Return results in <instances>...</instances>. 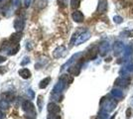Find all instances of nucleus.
<instances>
[{
	"label": "nucleus",
	"mask_w": 133,
	"mask_h": 119,
	"mask_svg": "<svg viewBox=\"0 0 133 119\" xmlns=\"http://www.w3.org/2000/svg\"><path fill=\"white\" fill-rule=\"evenodd\" d=\"M81 71V65H76V66H72L69 68V73L72 74V75H78Z\"/></svg>",
	"instance_id": "nucleus-16"
},
{
	"label": "nucleus",
	"mask_w": 133,
	"mask_h": 119,
	"mask_svg": "<svg viewBox=\"0 0 133 119\" xmlns=\"http://www.w3.org/2000/svg\"><path fill=\"white\" fill-rule=\"evenodd\" d=\"M109 51V43L108 42H102L99 44L98 47V53H99L100 56H105L107 54V52Z\"/></svg>",
	"instance_id": "nucleus-6"
},
{
	"label": "nucleus",
	"mask_w": 133,
	"mask_h": 119,
	"mask_svg": "<svg viewBox=\"0 0 133 119\" xmlns=\"http://www.w3.org/2000/svg\"><path fill=\"white\" fill-rule=\"evenodd\" d=\"M6 61V58L3 56H0V62H4Z\"/></svg>",
	"instance_id": "nucleus-34"
},
{
	"label": "nucleus",
	"mask_w": 133,
	"mask_h": 119,
	"mask_svg": "<svg viewBox=\"0 0 133 119\" xmlns=\"http://www.w3.org/2000/svg\"><path fill=\"white\" fill-rule=\"evenodd\" d=\"M90 32L89 31H85V32H83L82 34H79V36L78 37V39L76 41V45H81V44H83V42H85V41H88V40L90 38Z\"/></svg>",
	"instance_id": "nucleus-5"
},
{
	"label": "nucleus",
	"mask_w": 133,
	"mask_h": 119,
	"mask_svg": "<svg viewBox=\"0 0 133 119\" xmlns=\"http://www.w3.org/2000/svg\"><path fill=\"white\" fill-rule=\"evenodd\" d=\"M133 73V64H130V65H127L124 68H122L120 71V74L121 75H126L127 74H131Z\"/></svg>",
	"instance_id": "nucleus-15"
},
{
	"label": "nucleus",
	"mask_w": 133,
	"mask_h": 119,
	"mask_svg": "<svg viewBox=\"0 0 133 119\" xmlns=\"http://www.w3.org/2000/svg\"><path fill=\"white\" fill-rule=\"evenodd\" d=\"M132 12H133V9H132Z\"/></svg>",
	"instance_id": "nucleus-38"
},
{
	"label": "nucleus",
	"mask_w": 133,
	"mask_h": 119,
	"mask_svg": "<svg viewBox=\"0 0 133 119\" xmlns=\"http://www.w3.org/2000/svg\"><path fill=\"white\" fill-rule=\"evenodd\" d=\"M19 49H20V47H19V46H16L13 50H11V51L9 52V55H12V56H13V55H15L17 52L19 51Z\"/></svg>",
	"instance_id": "nucleus-28"
},
{
	"label": "nucleus",
	"mask_w": 133,
	"mask_h": 119,
	"mask_svg": "<svg viewBox=\"0 0 133 119\" xmlns=\"http://www.w3.org/2000/svg\"><path fill=\"white\" fill-rule=\"evenodd\" d=\"M111 95L115 99H122L123 98V92L119 88H113L111 90Z\"/></svg>",
	"instance_id": "nucleus-14"
},
{
	"label": "nucleus",
	"mask_w": 133,
	"mask_h": 119,
	"mask_svg": "<svg viewBox=\"0 0 133 119\" xmlns=\"http://www.w3.org/2000/svg\"><path fill=\"white\" fill-rule=\"evenodd\" d=\"M65 51H66V48H65L64 46H61V47L57 48L55 51L53 52V57L56 58V59H58V58H61L62 56L64 55Z\"/></svg>",
	"instance_id": "nucleus-12"
},
{
	"label": "nucleus",
	"mask_w": 133,
	"mask_h": 119,
	"mask_svg": "<svg viewBox=\"0 0 133 119\" xmlns=\"http://www.w3.org/2000/svg\"><path fill=\"white\" fill-rule=\"evenodd\" d=\"M9 108V102L5 100V99H1L0 100V109H3V110H6Z\"/></svg>",
	"instance_id": "nucleus-21"
},
{
	"label": "nucleus",
	"mask_w": 133,
	"mask_h": 119,
	"mask_svg": "<svg viewBox=\"0 0 133 119\" xmlns=\"http://www.w3.org/2000/svg\"><path fill=\"white\" fill-rule=\"evenodd\" d=\"M107 10V1L106 0H99L98 6H97V12L98 13H104Z\"/></svg>",
	"instance_id": "nucleus-11"
},
{
	"label": "nucleus",
	"mask_w": 133,
	"mask_h": 119,
	"mask_svg": "<svg viewBox=\"0 0 133 119\" xmlns=\"http://www.w3.org/2000/svg\"><path fill=\"white\" fill-rule=\"evenodd\" d=\"M48 111L49 113H53V114H59L61 109L59 107V105H57L54 102H50L48 104Z\"/></svg>",
	"instance_id": "nucleus-8"
},
{
	"label": "nucleus",
	"mask_w": 133,
	"mask_h": 119,
	"mask_svg": "<svg viewBox=\"0 0 133 119\" xmlns=\"http://www.w3.org/2000/svg\"><path fill=\"white\" fill-rule=\"evenodd\" d=\"M131 103H132V105H133V100H132V101H131Z\"/></svg>",
	"instance_id": "nucleus-36"
},
{
	"label": "nucleus",
	"mask_w": 133,
	"mask_h": 119,
	"mask_svg": "<svg viewBox=\"0 0 133 119\" xmlns=\"http://www.w3.org/2000/svg\"><path fill=\"white\" fill-rule=\"evenodd\" d=\"M125 49V46L122 43L121 41H116L113 45V53H114V56H119L122 52L124 51Z\"/></svg>",
	"instance_id": "nucleus-4"
},
{
	"label": "nucleus",
	"mask_w": 133,
	"mask_h": 119,
	"mask_svg": "<svg viewBox=\"0 0 133 119\" xmlns=\"http://www.w3.org/2000/svg\"><path fill=\"white\" fill-rule=\"evenodd\" d=\"M0 119H3V113L1 110H0Z\"/></svg>",
	"instance_id": "nucleus-35"
},
{
	"label": "nucleus",
	"mask_w": 133,
	"mask_h": 119,
	"mask_svg": "<svg viewBox=\"0 0 133 119\" xmlns=\"http://www.w3.org/2000/svg\"><path fill=\"white\" fill-rule=\"evenodd\" d=\"M117 101L115 99H111V98H105L103 97L100 101V107L102 111H105L107 113L111 112L114 108L116 107Z\"/></svg>",
	"instance_id": "nucleus-1"
},
{
	"label": "nucleus",
	"mask_w": 133,
	"mask_h": 119,
	"mask_svg": "<svg viewBox=\"0 0 133 119\" xmlns=\"http://www.w3.org/2000/svg\"><path fill=\"white\" fill-rule=\"evenodd\" d=\"M113 21L116 23V24H121V23L123 22V19H122V17H120V16H114V17H113Z\"/></svg>",
	"instance_id": "nucleus-24"
},
{
	"label": "nucleus",
	"mask_w": 133,
	"mask_h": 119,
	"mask_svg": "<svg viewBox=\"0 0 133 119\" xmlns=\"http://www.w3.org/2000/svg\"><path fill=\"white\" fill-rule=\"evenodd\" d=\"M20 4V0H12V6L14 8H17Z\"/></svg>",
	"instance_id": "nucleus-30"
},
{
	"label": "nucleus",
	"mask_w": 133,
	"mask_h": 119,
	"mask_svg": "<svg viewBox=\"0 0 133 119\" xmlns=\"http://www.w3.org/2000/svg\"><path fill=\"white\" fill-rule=\"evenodd\" d=\"M130 81H131L130 78H127L126 75H122V76H119L118 79H116L115 85L120 87H127L128 85H130Z\"/></svg>",
	"instance_id": "nucleus-3"
},
{
	"label": "nucleus",
	"mask_w": 133,
	"mask_h": 119,
	"mask_svg": "<svg viewBox=\"0 0 133 119\" xmlns=\"http://www.w3.org/2000/svg\"><path fill=\"white\" fill-rule=\"evenodd\" d=\"M2 1H3V0H0V2H2Z\"/></svg>",
	"instance_id": "nucleus-37"
},
{
	"label": "nucleus",
	"mask_w": 133,
	"mask_h": 119,
	"mask_svg": "<svg viewBox=\"0 0 133 119\" xmlns=\"http://www.w3.org/2000/svg\"><path fill=\"white\" fill-rule=\"evenodd\" d=\"M58 3L60 4L61 7H66L68 4V0H58Z\"/></svg>",
	"instance_id": "nucleus-29"
},
{
	"label": "nucleus",
	"mask_w": 133,
	"mask_h": 119,
	"mask_svg": "<svg viewBox=\"0 0 133 119\" xmlns=\"http://www.w3.org/2000/svg\"><path fill=\"white\" fill-rule=\"evenodd\" d=\"M30 3H31V0H24V6L25 7H29Z\"/></svg>",
	"instance_id": "nucleus-33"
},
{
	"label": "nucleus",
	"mask_w": 133,
	"mask_h": 119,
	"mask_svg": "<svg viewBox=\"0 0 133 119\" xmlns=\"http://www.w3.org/2000/svg\"><path fill=\"white\" fill-rule=\"evenodd\" d=\"M23 110L26 112V118L28 119H35L36 118V112L34 111V105L28 100L23 101L22 103Z\"/></svg>",
	"instance_id": "nucleus-2"
},
{
	"label": "nucleus",
	"mask_w": 133,
	"mask_h": 119,
	"mask_svg": "<svg viewBox=\"0 0 133 119\" xmlns=\"http://www.w3.org/2000/svg\"><path fill=\"white\" fill-rule=\"evenodd\" d=\"M37 104H38L39 110H41V109H42V106H43V99H42V96L38 97V101H37Z\"/></svg>",
	"instance_id": "nucleus-26"
},
{
	"label": "nucleus",
	"mask_w": 133,
	"mask_h": 119,
	"mask_svg": "<svg viewBox=\"0 0 133 119\" xmlns=\"http://www.w3.org/2000/svg\"><path fill=\"white\" fill-rule=\"evenodd\" d=\"M21 39V34L20 33H14L12 34L11 38H10V43L13 45H17V43Z\"/></svg>",
	"instance_id": "nucleus-18"
},
{
	"label": "nucleus",
	"mask_w": 133,
	"mask_h": 119,
	"mask_svg": "<svg viewBox=\"0 0 133 119\" xmlns=\"http://www.w3.org/2000/svg\"><path fill=\"white\" fill-rule=\"evenodd\" d=\"M131 112H132V109H131V108H128L127 110H126V117H127V118H130Z\"/></svg>",
	"instance_id": "nucleus-32"
},
{
	"label": "nucleus",
	"mask_w": 133,
	"mask_h": 119,
	"mask_svg": "<svg viewBox=\"0 0 133 119\" xmlns=\"http://www.w3.org/2000/svg\"><path fill=\"white\" fill-rule=\"evenodd\" d=\"M123 34L125 35V37H133V30H127L123 32Z\"/></svg>",
	"instance_id": "nucleus-27"
},
{
	"label": "nucleus",
	"mask_w": 133,
	"mask_h": 119,
	"mask_svg": "<svg viewBox=\"0 0 133 119\" xmlns=\"http://www.w3.org/2000/svg\"><path fill=\"white\" fill-rule=\"evenodd\" d=\"M81 56H82V53H78V54H75V55H74V56H72V57L71 58V59H70V60H69V61H68V62H66V64H65V65L63 66V67H62V71H63V69H65V68H66V67H70V66H71L72 64H74V62H76V60H78V59L79 57H81Z\"/></svg>",
	"instance_id": "nucleus-10"
},
{
	"label": "nucleus",
	"mask_w": 133,
	"mask_h": 119,
	"mask_svg": "<svg viewBox=\"0 0 133 119\" xmlns=\"http://www.w3.org/2000/svg\"><path fill=\"white\" fill-rule=\"evenodd\" d=\"M72 20L75 21V22L77 23H81L83 21V19H84V17H83V14L82 13L81 11H75L74 13L72 14Z\"/></svg>",
	"instance_id": "nucleus-9"
},
{
	"label": "nucleus",
	"mask_w": 133,
	"mask_h": 119,
	"mask_svg": "<svg viewBox=\"0 0 133 119\" xmlns=\"http://www.w3.org/2000/svg\"><path fill=\"white\" fill-rule=\"evenodd\" d=\"M47 5V1L46 0H35L34 6L36 9H43Z\"/></svg>",
	"instance_id": "nucleus-17"
},
{
	"label": "nucleus",
	"mask_w": 133,
	"mask_h": 119,
	"mask_svg": "<svg viewBox=\"0 0 133 119\" xmlns=\"http://www.w3.org/2000/svg\"><path fill=\"white\" fill-rule=\"evenodd\" d=\"M25 27V20L22 17H18L16 18V20L14 21V28L16 29L17 31H22Z\"/></svg>",
	"instance_id": "nucleus-7"
},
{
	"label": "nucleus",
	"mask_w": 133,
	"mask_h": 119,
	"mask_svg": "<svg viewBox=\"0 0 133 119\" xmlns=\"http://www.w3.org/2000/svg\"><path fill=\"white\" fill-rule=\"evenodd\" d=\"M19 75L21 78H23V79H27L31 76V73H30V71L27 69V68H22V69L19 71Z\"/></svg>",
	"instance_id": "nucleus-19"
},
{
	"label": "nucleus",
	"mask_w": 133,
	"mask_h": 119,
	"mask_svg": "<svg viewBox=\"0 0 133 119\" xmlns=\"http://www.w3.org/2000/svg\"><path fill=\"white\" fill-rule=\"evenodd\" d=\"M30 62V60H29V58H25L24 59V61L21 62V66H25L26 64H29Z\"/></svg>",
	"instance_id": "nucleus-31"
},
{
	"label": "nucleus",
	"mask_w": 133,
	"mask_h": 119,
	"mask_svg": "<svg viewBox=\"0 0 133 119\" xmlns=\"http://www.w3.org/2000/svg\"><path fill=\"white\" fill-rule=\"evenodd\" d=\"M81 4V0H71V5L74 9H77Z\"/></svg>",
	"instance_id": "nucleus-22"
},
{
	"label": "nucleus",
	"mask_w": 133,
	"mask_h": 119,
	"mask_svg": "<svg viewBox=\"0 0 133 119\" xmlns=\"http://www.w3.org/2000/svg\"><path fill=\"white\" fill-rule=\"evenodd\" d=\"M51 81V78H46V79H44L43 80H41V82H40L39 85V87L40 88H46L47 86H48V85L50 83Z\"/></svg>",
	"instance_id": "nucleus-20"
},
{
	"label": "nucleus",
	"mask_w": 133,
	"mask_h": 119,
	"mask_svg": "<svg viewBox=\"0 0 133 119\" xmlns=\"http://www.w3.org/2000/svg\"><path fill=\"white\" fill-rule=\"evenodd\" d=\"M27 95L29 96L30 99H33L34 97H35V93H34V91L32 89H28L27 90Z\"/></svg>",
	"instance_id": "nucleus-25"
},
{
	"label": "nucleus",
	"mask_w": 133,
	"mask_h": 119,
	"mask_svg": "<svg viewBox=\"0 0 133 119\" xmlns=\"http://www.w3.org/2000/svg\"><path fill=\"white\" fill-rule=\"evenodd\" d=\"M47 119H61L60 115L59 114H53V113H49Z\"/></svg>",
	"instance_id": "nucleus-23"
},
{
	"label": "nucleus",
	"mask_w": 133,
	"mask_h": 119,
	"mask_svg": "<svg viewBox=\"0 0 133 119\" xmlns=\"http://www.w3.org/2000/svg\"><path fill=\"white\" fill-rule=\"evenodd\" d=\"M133 54V42L129 43L124 49V58H129Z\"/></svg>",
	"instance_id": "nucleus-13"
}]
</instances>
